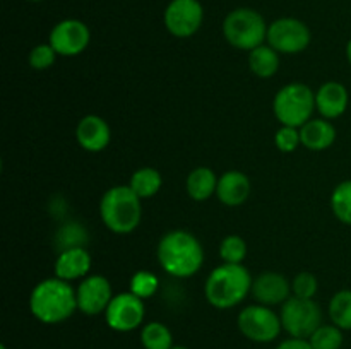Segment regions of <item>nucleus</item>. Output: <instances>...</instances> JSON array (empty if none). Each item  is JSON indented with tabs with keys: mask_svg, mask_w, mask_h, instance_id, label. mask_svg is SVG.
<instances>
[{
	"mask_svg": "<svg viewBox=\"0 0 351 349\" xmlns=\"http://www.w3.org/2000/svg\"><path fill=\"white\" fill-rule=\"evenodd\" d=\"M252 276L243 263H225L209 272L204 284L206 300L218 310L237 307L252 289Z\"/></svg>",
	"mask_w": 351,
	"mask_h": 349,
	"instance_id": "7ed1b4c3",
	"label": "nucleus"
},
{
	"mask_svg": "<svg viewBox=\"0 0 351 349\" xmlns=\"http://www.w3.org/2000/svg\"><path fill=\"white\" fill-rule=\"evenodd\" d=\"M343 332L335 324H322L314 334L308 337L312 349H341L343 341Z\"/></svg>",
	"mask_w": 351,
	"mask_h": 349,
	"instance_id": "a878e982",
	"label": "nucleus"
},
{
	"mask_svg": "<svg viewBox=\"0 0 351 349\" xmlns=\"http://www.w3.org/2000/svg\"><path fill=\"white\" fill-rule=\"evenodd\" d=\"M75 310V287L57 276L40 281L29 294V311L41 324H62L69 320Z\"/></svg>",
	"mask_w": 351,
	"mask_h": 349,
	"instance_id": "f03ea898",
	"label": "nucleus"
},
{
	"mask_svg": "<svg viewBox=\"0 0 351 349\" xmlns=\"http://www.w3.org/2000/svg\"><path fill=\"white\" fill-rule=\"evenodd\" d=\"M350 103L348 89L341 82H324L315 92V108L322 118H338L346 112Z\"/></svg>",
	"mask_w": 351,
	"mask_h": 349,
	"instance_id": "f3484780",
	"label": "nucleus"
},
{
	"mask_svg": "<svg viewBox=\"0 0 351 349\" xmlns=\"http://www.w3.org/2000/svg\"><path fill=\"white\" fill-rule=\"evenodd\" d=\"M204 10L199 0H171L165 10V26L177 38H191L201 27Z\"/></svg>",
	"mask_w": 351,
	"mask_h": 349,
	"instance_id": "f8f14e48",
	"label": "nucleus"
},
{
	"mask_svg": "<svg viewBox=\"0 0 351 349\" xmlns=\"http://www.w3.org/2000/svg\"><path fill=\"white\" fill-rule=\"evenodd\" d=\"M0 349H7L5 344H0Z\"/></svg>",
	"mask_w": 351,
	"mask_h": 349,
	"instance_id": "c9c22d12",
	"label": "nucleus"
},
{
	"mask_svg": "<svg viewBox=\"0 0 351 349\" xmlns=\"http://www.w3.org/2000/svg\"><path fill=\"white\" fill-rule=\"evenodd\" d=\"M91 33L89 27L79 19H64L50 31L48 43L60 57H77L88 48Z\"/></svg>",
	"mask_w": 351,
	"mask_h": 349,
	"instance_id": "9b49d317",
	"label": "nucleus"
},
{
	"mask_svg": "<svg viewBox=\"0 0 351 349\" xmlns=\"http://www.w3.org/2000/svg\"><path fill=\"white\" fill-rule=\"evenodd\" d=\"M91 266V253L86 250V246H72V248L58 252L53 269L55 276L72 283V281H82L88 277Z\"/></svg>",
	"mask_w": 351,
	"mask_h": 349,
	"instance_id": "dca6fc26",
	"label": "nucleus"
},
{
	"mask_svg": "<svg viewBox=\"0 0 351 349\" xmlns=\"http://www.w3.org/2000/svg\"><path fill=\"white\" fill-rule=\"evenodd\" d=\"M219 202L228 207H239L250 195V180L243 171L228 170L219 177L216 188Z\"/></svg>",
	"mask_w": 351,
	"mask_h": 349,
	"instance_id": "a211bd4d",
	"label": "nucleus"
},
{
	"mask_svg": "<svg viewBox=\"0 0 351 349\" xmlns=\"http://www.w3.org/2000/svg\"><path fill=\"white\" fill-rule=\"evenodd\" d=\"M171 349H189V348H185V346H171Z\"/></svg>",
	"mask_w": 351,
	"mask_h": 349,
	"instance_id": "f704fd0d",
	"label": "nucleus"
},
{
	"mask_svg": "<svg viewBox=\"0 0 351 349\" xmlns=\"http://www.w3.org/2000/svg\"><path fill=\"white\" fill-rule=\"evenodd\" d=\"M311 40L312 34L307 24L295 19V17H281L267 27L266 41L278 53H302L304 50H307Z\"/></svg>",
	"mask_w": 351,
	"mask_h": 349,
	"instance_id": "1a4fd4ad",
	"label": "nucleus"
},
{
	"mask_svg": "<svg viewBox=\"0 0 351 349\" xmlns=\"http://www.w3.org/2000/svg\"><path fill=\"white\" fill-rule=\"evenodd\" d=\"M141 344L144 349H171L173 335L163 322H147L141 328Z\"/></svg>",
	"mask_w": 351,
	"mask_h": 349,
	"instance_id": "5701e85b",
	"label": "nucleus"
},
{
	"mask_svg": "<svg viewBox=\"0 0 351 349\" xmlns=\"http://www.w3.org/2000/svg\"><path fill=\"white\" fill-rule=\"evenodd\" d=\"M31 2H40V0H31Z\"/></svg>",
	"mask_w": 351,
	"mask_h": 349,
	"instance_id": "e433bc0d",
	"label": "nucleus"
},
{
	"mask_svg": "<svg viewBox=\"0 0 351 349\" xmlns=\"http://www.w3.org/2000/svg\"><path fill=\"white\" fill-rule=\"evenodd\" d=\"M219 257L225 263H242L247 257V242L239 235H228L219 243Z\"/></svg>",
	"mask_w": 351,
	"mask_h": 349,
	"instance_id": "cd10ccee",
	"label": "nucleus"
},
{
	"mask_svg": "<svg viewBox=\"0 0 351 349\" xmlns=\"http://www.w3.org/2000/svg\"><path fill=\"white\" fill-rule=\"evenodd\" d=\"M315 109V92L302 82L283 86L274 96L273 112L281 125L300 129L314 118Z\"/></svg>",
	"mask_w": 351,
	"mask_h": 349,
	"instance_id": "39448f33",
	"label": "nucleus"
},
{
	"mask_svg": "<svg viewBox=\"0 0 351 349\" xmlns=\"http://www.w3.org/2000/svg\"><path fill=\"white\" fill-rule=\"evenodd\" d=\"M105 322L115 332H132L141 327L146 317L143 298L134 293H119L112 298L105 313Z\"/></svg>",
	"mask_w": 351,
	"mask_h": 349,
	"instance_id": "9d476101",
	"label": "nucleus"
},
{
	"mask_svg": "<svg viewBox=\"0 0 351 349\" xmlns=\"http://www.w3.org/2000/svg\"><path fill=\"white\" fill-rule=\"evenodd\" d=\"M160 267L171 277L187 279L204 263V248L197 236L185 229H171L161 236L156 248Z\"/></svg>",
	"mask_w": 351,
	"mask_h": 349,
	"instance_id": "f257e3e1",
	"label": "nucleus"
},
{
	"mask_svg": "<svg viewBox=\"0 0 351 349\" xmlns=\"http://www.w3.org/2000/svg\"><path fill=\"white\" fill-rule=\"evenodd\" d=\"M237 325L243 337L252 342H259V344L273 342L283 331L280 315L271 307L261 303L243 308L237 318Z\"/></svg>",
	"mask_w": 351,
	"mask_h": 349,
	"instance_id": "6e6552de",
	"label": "nucleus"
},
{
	"mask_svg": "<svg viewBox=\"0 0 351 349\" xmlns=\"http://www.w3.org/2000/svg\"><path fill=\"white\" fill-rule=\"evenodd\" d=\"M276 349H312L308 339H298V337H290L287 341L280 342L276 346Z\"/></svg>",
	"mask_w": 351,
	"mask_h": 349,
	"instance_id": "473e14b6",
	"label": "nucleus"
},
{
	"mask_svg": "<svg viewBox=\"0 0 351 349\" xmlns=\"http://www.w3.org/2000/svg\"><path fill=\"white\" fill-rule=\"evenodd\" d=\"M346 58H348V62L351 65V40L348 41V44H346Z\"/></svg>",
	"mask_w": 351,
	"mask_h": 349,
	"instance_id": "72a5a7b5",
	"label": "nucleus"
},
{
	"mask_svg": "<svg viewBox=\"0 0 351 349\" xmlns=\"http://www.w3.org/2000/svg\"><path fill=\"white\" fill-rule=\"evenodd\" d=\"M331 324L341 331H351V289H341L329 301Z\"/></svg>",
	"mask_w": 351,
	"mask_h": 349,
	"instance_id": "b1692460",
	"label": "nucleus"
},
{
	"mask_svg": "<svg viewBox=\"0 0 351 349\" xmlns=\"http://www.w3.org/2000/svg\"><path fill=\"white\" fill-rule=\"evenodd\" d=\"M249 67L261 79H269L280 68V53L269 44H261L249 51Z\"/></svg>",
	"mask_w": 351,
	"mask_h": 349,
	"instance_id": "412c9836",
	"label": "nucleus"
},
{
	"mask_svg": "<svg viewBox=\"0 0 351 349\" xmlns=\"http://www.w3.org/2000/svg\"><path fill=\"white\" fill-rule=\"evenodd\" d=\"M57 51L53 50L50 43L36 44L29 53V65L34 70H47L57 60Z\"/></svg>",
	"mask_w": 351,
	"mask_h": 349,
	"instance_id": "7c9ffc66",
	"label": "nucleus"
},
{
	"mask_svg": "<svg viewBox=\"0 0 351 349\" xmlns=\"http://www.w3.org/2000/svg\"><path fill=\"white\" fill-rule=\"evenodd\" d=\"M331 209L338 221L351 226V180L336 185L331 194Z\"/></svg>",
	"mask_w": 351,
	"mask_h": 349,
	"instance_id": "393cba45",
	"label": "nucleus"
},
{
	"mask_svg": "<svg viewBox=\"0 0 351 349\" xmlns=\"http://www.w3.org/2000/svg\"><path fill=\"white\" fill-rule=\"evenodd\" d=\"M302 146L308 151H326L335 144L336 129L328 118H312L300 127Z\"/></svg>",
	"mask_w": 351,
	"mask_h": 349,
	"instance_id": "6ab92c4d",
	"label": "nucleus"
},
{
	"mask_svg": "<svg viewBox=\"0 0 351 349\" xmlns=\"http://www.w3.org/2000/svg\"><path fill=\"white\" fill-rule=\"evenodd\" d=\"M161 185H163V177H161V173L156 168L151 166H144L134 171L129 181V187L141 198L154 197L161 190Z\"/></svg>",
	"mask_w": 351,
	"mask_h": 349,
	"instance_id": "4be33fe9",
	"label": "nucleus"
},
{
	"mask_svg": "<svg viewBox=\"0 0 351 349\" xmlns=\"http://www.w3.org/2000/svg\"><path fill=\"white\" fill-rule=\"evenodd\" d=\"M75 140L88 153H101L112 140V130L101 116L86 115L75 127Z\"/></svg>",
	"mask_w": 351,
	"mask_h": 349,
	"instance_id": "2eb2a0df",
	"label": "nucleus"
},
{
	"mask_svg": "<svg viewBox=\"0 0 351 349\" xmlns=\"http://www.w3.org/2000/svg\"><path fill=\"white\" fill-rule=\"evenodd\" d=\"M129 291L136 296L147 300V298L154 296L160 289V279L156 274L149 272V270H137L132 277H130Z\"/></svg>",
	"mask_w": 351,
	"mask_h": 349,
	"instance_id": "bb28decb",
	"label": "nucleus"
},
{
	"mask_svg": "<svg viewBox=\"0 0 351 349\" xmlns=\"http://www.w3.org/2000/svg\"><path fill=\"white\" fill-rule=\"evenodd\" d=\"M57 242L60 243L62 250L72 248V246H84L88 242V233H86L84 226L77 224V222H65L57 233Z\"/></svg>",
	"mask_w": 351,
	"mask_h": 349,
	"instance_id": "c85d7f7f",
	"label": "nucleus"
},
{
	"mask_svg": "<svg viewBox=\"0 0 351 349\" xmlns=\"http://www.w3.org/2000/svg\"><path fill=\"white\" fill-rule=\"evenodd\" d=\"M267 24L254 9H235L223 21V34L233 48L252 51L264 44L267 38Z\"/></svg>",
	"mask_w": 351,
	"mask_h": 349,
	"instance_id": "423d86ee",
	"label": "nucleus"
},
{
	"mask_svg": "<svg viewBox=\"0 0 351 349\" xmlns=\"http://www.w3.org/2000/svg\"><path fill=\"white\" fill-rule=\"evenodd\" d=\"M274 142H276V147L281 153H293L302 144L300 129L281 125L278 132L274 133Z\"/></svg>",
	"mask_w": 351,
	"mask_h": 349,
	"instance_id": "2f4dec72",
	"label": "nucleus"
},
{
	"mask_svg": "<svg viewBox=\"0 0 351 349\" xmlns=\"http://www.w3.org/2000/svg\"><path fill=\"white\" fill-rule=\"evenodd\" d=\"M143 198L129 185H115L103 194L99 216L106 228L115 235L134 233L143 219Z\"/></svg>",
	"mask_w": 351,
	"mask_h": 349,
	"instance_id": "20e7f679",
	"label": "nucleus"
},
{
	"mask_svg": "<svg viewBox=\"0 0 351 349\" xmlns=\"http://www.w3.org/2000/svg\"><path fill=\"white\" fill-rule=\"evenodd\" d=\"M319 289V281L308 270H302L291 281V294L298 298H305V300H314L315 293Z\"/></svg>",
	"mask_w": 351,
	"mask_h": 349,
	"instance_id": "c756f323",
	"label": "nucleus"
},
{
	"mask_svg": "<svg viewBox=\"0 0 351 349\" xmlns=\"http://www.w3.org/2000/svg\"><path fill=\"white\" fill-rule=\"evenodd\" d=\"M113 296L115 294H113L112 284L101 274H89L75 287L77 310L89 317L105 313Z\"/></svg>",
	"mask_w": 351,
	"mask_h": 349,
	"instance_id": "ddd939ff",
	"label": "nucleus"
},
{
	"mask_svg": "<svg viewBox=\"0 0 351 349\" xmlns=\"http://www.w3.org/2000/svg\"><path fill=\"white\" fill-rule=\"evenodd\" d=\"M250 293L257 303L276 307V305H283L291 296V283L283 274L267 270L252 281Z\"/></svg>",
	"mask_w": 351,
	"mask_h": 349,
	"instance_id": "4468645a",
	"label": "nucleus"
},
{
	"mask_svg": "<svg viewBox=\"0 0 351 349\" xmlns=\"http://www.w3.org/2000/svg\"><path fill=\"white\" fill-rule=\"evenodd\" d=\"M283 331L290 337L308 339L322 325V310L314 300H305L291 294L280 311Z\"/></svg>",
	"mask_w": 351,
	"mask_h": 349,
	"instance_id": "0eeeda50",
	"label": "nucleus"
},
{
	"mask_svg": "<svg viewBox=\"0 0 351 349\" xmlns=\"http://www.w3.org/2000/svg\"><path fill=\"white\" fill-rule=\"evenodd\" d=\"M218 180L219 177H216L211 168L199 166L189 173L187 180H185V190L192 201L204 202L216 194Z\"/></svg>",
	"mask_w": 351,
	"mask_h": 349,
	"instance_id": "aec40b11",
	"label": "nucleus"
}]
</instances>
